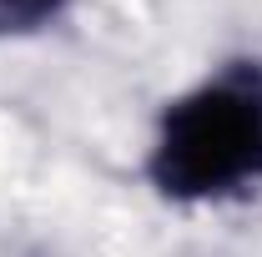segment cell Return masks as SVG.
Here are the masks:
<instances>
[{
    "mask_svg": "<svg viewBox=\"0 0 262 257\" xmlns=\"http://www.w3.org/2000/svg\"><path fill=\"white\" fill-rule=\"evenodd\" d=\"M146 182L166 202H232L262 187V61L237 56L171 96L146 146Z\"/></svg>",
    "mask_w": 262,
    "mask_h": 257,
    "instance_id": "6da1fadb",
    "label": "cell"
},
{
    "mask_svg": "<svg viewBox=\"0 0 262 257\" xmlns=\"http://www.w3.org/2000/svg\"><path fill=\"white\" fill-rule=\"evenodd\" d=\"M71 0H0V40L10 35H35L46 26H56Z\"/></svg>",
    "mask_w": 262,
    "mask_h": 257,
    "instance_id": "7a4b0ae2",
    "label": "cell"
}]
</instances>
